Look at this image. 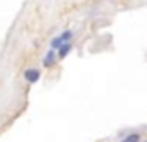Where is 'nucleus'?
I'll return each mask as SVG.
<instances>
[{
  "mask_svg": "<svg viewBox=\"0 0 147 142\" xmlns=\"http://www.w3.org/2000/svg\"><path fill=\"white\" fill-rule=\"evenodd\" d=\"M71 35H73L71 31H64V33H62L61 37L54 38V40H52V49H61V47H62L64 43H67V40L71 38Z\"/></svg>",
  "mask_w": 147,
  "mask_h": 142,
  "instance_id": "1",
  "label": "nucleus"
},
{
  "mask_svg": "<svg viewBox=\"0 0 147 142\" xmlns=\"http://www.w3.org/2000/svg\"><path fill=\"white\" fill-rule=\"evenodd\" d=\"M24 78H26L30 83H35V82L40 78V71H38V69H26Z\"/></svg>",
  "mask_w": 147,
  "mask_h": 142,
  "instance_id": "2",
  "label": "nucleus"
},
{
  "mask_svg": "<svg viewBox=\"0 0 147 142\" xmlns=\"http://www.w3.org/2000/svg\"><path fill=\"white\" fill-rule=\"evenodd\" d=\"M54 59H55V54H54V50H50V52H47V55H45V59H43V64H45V66H50V64L54 62Z\"/></svg>",
  "mask_w": 147,
  "mask_h": 142,
  "instance_id": "3",
  "label": "nucleus"
},
{
  "mask_svg": "<svg viewBox=\"0 0 147 142\" xmlns=\"http://www.w3.org/2000/svg\"><path fill=\"white\" fill-rule=\"evenodd\" d=\"M69 50H71V45H69V43H64V45L59 49V57H66Z\"/></svg>",
  "mask_w": 147,
  "mask_h": 142,
  "instance_id": "4",
  "label": "nucleus"
},
{
  "mask_svg": "<svg viewBox=\"0 0 147 142\" xmlns=\"http://www.w3.org/2000/svg\"><path fill=\"white\" fill-rule=\"evenodd\" d=\"M123 142H138V137L137 135H130L126 140H123Z\"/></svg>",
  "mask_w": 147,
  "mask_h": 142,
  "instance_id": "5",
  "label": "nucleus"
}]
</instances>
